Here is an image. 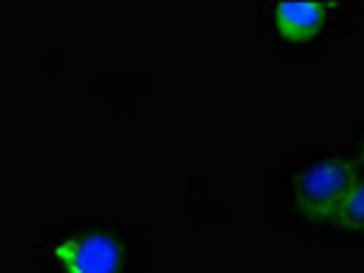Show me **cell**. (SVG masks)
I'll return each mask as SVG.
<instances>
[{"mask_svg":"<svg viewBox=\"0 0 364 273\" xmlns=\"http://www.w3.org/2000/svg\"><path fill=\"white\" fill-rule=\"evenodd\" d=\"M55 262L60 273H121L124 246L105 230H85L58 243Z\"/></svg>","mask_w":364,"mask_h":273,"instance_id":"cell-2","label":"cell"},{"mask_svg":"<svg viewBox=\"0 0 364 273\" xmlns=\"http://www.w3.org/2000/svg\"><path fill=\"white\" fill-rule=\"evenodd\" d=\"M331 11L328 3H277L274 6V22H277V30L291 41H304L312 38L321 25L326 22V14Z\"/></svg>","mask_w":364,"mask_h":273,"instance_id":"cell-3","label":"cell"},{"mask_svg":"<svg viewBox=\"0 0 364 273\" xmlns=\"http://www.w3.org/2000/svg\"><path fill=\"white\" fill-rule=\"evenodd\" d=\"M356 167L346 159H321L310 164L293 183L296 208L310 218H334L356 186Z\"/></svg>","mask_w":364,"mask_h":273,"instance_id":"cell-1","label":"cell"},{"mask_svg":"<svg viewBox=\"0 0 364 273\" xmlns=\"http://www.w3.org/2000/svg\"><path fill=\"white\" fill-rule=\"evenodd\" d=\"M334 227H340V230H364V181H359L353 189H350V194H348L343 205H340V211L334 213Z\"/></svg>","mask_w":364,"mask_h":273,"instance_id":"cell-4","label":"cell"}]
</instances>
